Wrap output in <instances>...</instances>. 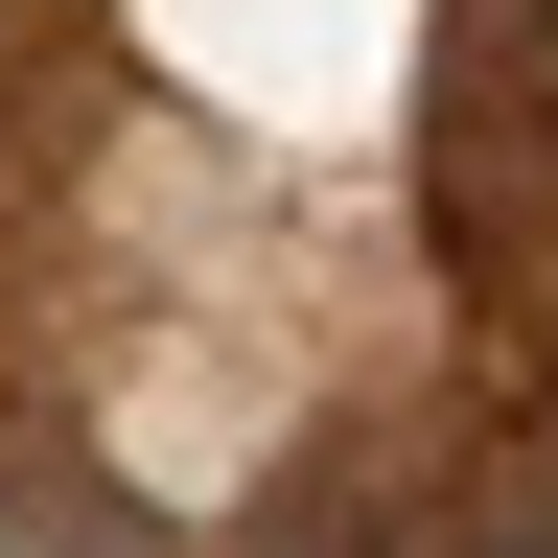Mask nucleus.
Masks as SVG:
<instances>
[{"label":"nucleus","mask_w":558,"mask_h":558,"mask_svg":"<svg viewBox=\"0 0 558 558\" xmlns=\"http://www.w3.org/2000/svg\"><path fill=\"white\" fill-rule=\"evenodd\" d=\"M233 558H558V418L535 396H373L256 465Z\"/></svg>","instance_id":"f03ea898"},{"label":"nucleus","mask_w":558,"mask_h":558,"mask_svg":"<svg viewBox=\"0 0 558 558\" xmlns=\"http://www.w3.org/2000/svg\"><path fill=\"white\" fill-rule=\"evenodd\" d=\"M418 233L465 279L488 396L558 418V0H442V47H418Z\"/></svg>","instance_id":"f257e3e1"}]
</instances>
